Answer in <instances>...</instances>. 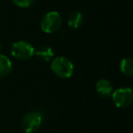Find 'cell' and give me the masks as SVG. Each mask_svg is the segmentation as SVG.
Returning <instances> with one entry per match:
<instances>
[{"label": "cell", "mask_w": 133, "mask_h": 133, "mask_svg": "<svg viewBox=\"0 0 133 133\" xmlns=\"http://www.w3.org/2000/svg\"><path fill=\"white\" fill-rule=\"evenodd\" d=\"M13 1V3L15 5H17V6H19V8H28V6H30L31 5L34 4V2H35V0H12Z\"/></svg>", "instance_id": "8fae6325"}, {"label": "cell", "mask_w": 133, "mask_h": 133, "mask_svg": "<svg viewBox=\"0 0 133 133\" xmlns=\"http://www.w3.org/2000/svg\"><path fill=\"white\" fill-rule=\"evenodd\" d=\"M12 70V62L6 55L0 54V78H4Z\"/></svg>", "instance_id": "52a82bcc"}, {"label": "cell", "mask_w": 133, "mask_h": 133, "mask_svg": "<svg viewBox=\"0 0 133 133\" xmlns=\"http://www.w3.org/2000/svg\"><path fill=\"white\" fill-rule=\"evenodd\" d=\"M34 55L42 61H49L54 57V51L49 46H40L35 50Z\"/></svg>", "instance_id": "9c48e42d"}, {"label": "cell", "mask_w": 133, "mask_h": 133, "mask_svg": "<svg viewBox=\"0 0 133 133\" xmlns=\"http://www.w3.org/2000/svg\"><path fill=\"white\" fill-rule=\"evenodd\" d=\"M33 46L26 41H17L11 46V55L19 60H28L34 56Z\"/></svg>", "instance_id": "3957f363"}, {"label": "cell", "mask_w": 133, "mask_h": 133, "mask_svg": "<svg viewBox=\"0 0 133 133\" xmlns=\"http://www.w3.org/2000/svg\"><path fill=\"white\" fill-rule=\"evenodd\" d=\"M96 90L101 97L104 98H109L111 97L113 93V87L112 84L108 79H99L96 84Z\"/></svg>", "instance_id": "8992f818"}, {"label": "cell", "mask_w": 133, "mask_h": 133, "mask_svg": "<svg viewBox=\"0 0 133 133\" xmlns=\"http://www.w3.org/2000/svg\"><path fill=\"white\" fill-rule=\"evenodd\" d=\"M84 22V16L78 11H74L68 17V24L71 28H78L82 26Z\"/></svg>", "instance_id": "ba28073f"}, {"label": "cell", "mask_w": 133, "mask_h": 133, "mask_svg": "<svg viewBox=\"0 0 133 133\" xmlns=\"http://www.w3.org/2000/svg\"><path fill=\"white\" fill-rule=\"evenodd\" d=\"M42 115L37 111H30L26 113L22 118L21 126L26 133L36 132L42 124Z\"/></svg>", "instance_id": "5b68a950"}, {"label": "cell", "mask_w": 133, "mask_h": 133, "mask_svg": "<svg viewBox=\"0 0 133 133\" xmlns=\"http://www.w3.org/2000/svg\"><path fill=\"white\" fill-rule=\"evenodd\" d=\"M111 98L116 105L119 109L129 108L133 101V92L130 88H121L113 91Z\"/></svg>", "instance_id": "277c9868"}, {"label": "cell", "mask_w": 133, "mask_h": 133, "mask_svg": "<svg viewBox=\"0 0 133 133\" xmlns=\"http://www.w3.org/2000/svg\"><path fill=\"white\" fill-rule=\"evenodd\" d=\"M62 25V17L57 11H50L43 17L40 22V28L43 32L51 34L60 28Z\"/></svg>", "instance_id": "7a4b0ae2"}, {"label": "cell", "mask_w": 133, "mask_h": 133, "mask_svg": "<svg viewBox=\"0 0 133 133\" xmlns=\"http://www.w3.org/2000/svg\"><path fill=\"white\" fill-rule=\"evenodd\" d=\"M51 70L53 73L61 78H69L74 72L73 63L65 57H57L51 62Z\"/></svg>", "instance_id": "6da1fadb"}, {"label": "cell", "mask_w": 133, "mask_h": 133, "mask_svg": "<svg viewBox=\"0 0 133 133\" xmlns=\"http://www.w3.org/2000/svg\"><path fill=\"white\" fill-rule=\"evenodd\" d=\"M120 70L124 75L132 77L133 75V60L131 57H126L120 61Z\"/></svg>", "instance_id": "30bf717a"}, {"label": "cell", "mask_w": 133, "mask_h": 133, "mask_svg": "<svg viewBox=\"0 0 133 133\" xmlns=\"http://www.w3.org/2000/svg\"><path fill=\"white\" fill-rule=\"evenodd\" d=\"M2 48H3V46H2V43L0 42V52L2 51Z\"/></svg>", "instance_id": "7c38bea8"}]
</instances>
